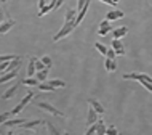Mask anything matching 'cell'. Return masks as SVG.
<instances>
[{
	"label": "cell",
	"mask_w": 152,
	"mask_h": 135,
	"mask_svg": "<svg viewBox=\"0 0 152 135\" xmlns=\"http://www.w3.org/2000/svg\"><path fill=\"white\" fill-rule=\"evenodd\" d=\"M77 8L74 10V8H69L67 11H66V18H64V23H69V21H75V18H77Z\"/></svg>",
	"instance_id": "cell-16"
},
{
	"label": "cell",
	"mask_w": 152,
	"mask_h": 135,
	"mask_svg": "<svg viewBox=\"0 0 152 135\" xmlns=\"http://www.w3.org/2000/svg\"><path fill=\"white\" fill-rule=\"evenodd\" d=\"M104 68H106V71H107V72H115V71H117V63H115V60L106 58Z\"/></svg>",
	"instance_id": "cell-13"
},
{
	"label": "cell",
	"mask_w": 152,
	"mask_h": 135,
	"mask_svg": "<svg viewBox=\"0 0 152 135\" xmlns=\"http://www.w3.org/2000/svg\"><path fill=\"white\" fill-rule=\"evenodd\" d=\"M85 3H87V0H79V3H77V11H80Z\"/></svg>",
	"instance_id": "cell-36"
},
{
	"label": "cell",
	"mask_w": 152,
	"mask_h": 135,
	"mask_svg": "<svg viewBox=\"0 0 152 135\" xmlns=\"http://www.w3.org/2000/svg\"><path fill=\"white\" fill-rule=\"evenodd\" d=\"M51 10H55V2H51V0H50V3H47V5H45L43 8H40V10H39L37 16H43V15L50 13Z\"/></svg>",
	"instance_id": "cell-17"
},
{
	"label": "cell",
	"mask_w": 152,
	"mask_h": 135,
	"mask_svg": "<svg viewBox=\"0 0 152 135\" xmlns=\"http://www.w3.org/2000/svg\"><path fill=\"white\" fill-rule=\"evenodd\" d=\"M96 122H98V130H96V134L104 135V134H106V129H107V127H106V124H104V121H102L101 117H99V119H98Z\"/></svg>",
	"instance_id": "cell-22"
},
{
	"label": "cell",
	"mask_w": 152,
	"mask_h": 135,
	"mask_svg": "<svg viewBox=\"0 0 152 135\" xmlns=\"http://www.w3.org/2000/svg\"><path fill=\"white\" fill-rule=\"evenodd\" d=\"M77 27V24H75V21H69V23H64L63 24V27L56 32L55 35H53V42H59L61 39H64V37H67L69 34L74 31Z\"/></svg>",
	"instance_id": "cell-2"
},
{
	"label": "cell",
	"mask_w": 152,
	"mask_h": 135,
	"mask_svg": "<svg viewBox=\"0 0 152 135\" xmlns=\"http://www.w3.org/2000/svg\"><path fill=\"white\" fill-rule=\"evenodd\" d=\"M47 5V0H39V8H43Z\"/></svg>",
	"instance_id": "cell-37"
},
{
	"label": "cell",
	"mask_w": 152,
	"mask_h": 135,
	"mask_svg": "<svg viewBox=\"0 0 152 135\" xmlns=\"http://www.w3.org/2000/svg\"><path fill=\"white\" fill-rule=\"evenodd\" d=\"M151 3H152V0H151Z\"/></svg>",
	"instance_id": "cell-41"
},
{
	"label": "cell",
	"mask_w": 152,
	"mask_h": 135,
	"mask_svg": "<svg viewBox=\"0 0 152 135\" xmlns=\"http://www.w3.org/2000/svg\"><path fill=\"white\" fill-rule=\"evenodd\" d=\"M2 74H3V72H2V71H0V76H2Z\"/></svg>",
	"instance_id": "cell-40"
},
{
	"label": "cell",
	"mask_w": 152,
	"mask_h": 135,
	"mask_svg": "<svg viewBox=\"0 0 152 135\" xmlns=\"http://www.w3.org/2000/svg\"><path fill=\"white\" fill-rule=\"evenodd\" d=\"M112 32H114V39H122L123 35L128 34V27L122 26V27H117V29H112Z\"/></svg>",
	"instance_id": "cell-15"
},
{
	"label": "cell",
	"mask_w": 152,
	"mask_h": 135,
	"mask_svg": "<svg viewBox=\"0 0 152 135\" xmlns=\"http://www.w3.org/2000/svg\"><path fill=\"white\" fill-rule=\"evenodd\" d=\"M10 117H11V113H3V114H0V125H2L7 119H10Z\"/></svg>",
	"instance_id": "cell-31"
},
{
	"label": "cell",
	"mask_w": 152,
	"mask_h": 135,
	"mask_svg": "<svg viewBox=\"0 0 152 135\" xmlns=\"http://www.w3.org/2000/svg\"><path fill=\"white\" fill-rule=\"evenodd\" d=\"M110 23H112V21H109V19L106 18V19H102V21H101L99 27H106V26H110Z\"/></svg>",
	"instance_id": "cell-34"
},
{
	"label": "cell",
	"mask_w": 152,
	"mask_h": 135,
	"mask_svg": "<svg viewBox=\"0 0 152 135\" xmlns=\"http://www.w3.org/2000/svg\"><path fill=\"white\" fill-rule=\"evenodd\" d=\"M37 106H39L40 109H43V111L50 113L51 116H55V117H64L63 111H59V109H56L55 106H51L50 103H45V101H39V103H37Z\"/></svg>",
	"instance_id": "cell-4"
},
{
	"label": "cell",
	"mask_w": 152,
	"mask_h": 135,
	"mask_svg": "<svg viewBox=\"0 0 152 135\" xmlns=\"http://www.w3.org/2000/svg\"><path fill=\"white\" fill-rule=\"evenodd\" d=\"M23 84L27 85V87H37V85L40 84V80L39 79H34V77H27V79L23 80Z\"/></svg>",
	"instance_id": "cell-21"
},
{
	"label": "cell",
	"mask_w": 152,
	"mask_h": 135,
	"mask_svg": "<svg viewBox=\"0 0 152 135\" xmlns=\"http://www.w3.org/2000/svg\"><path fill=\"white\" fill-rule=\"evenodd\" d=\"M47 82H48V84H51L55 89L66 87V82H64V80H61V79H53V80H48V79H47Z\"/></svg>",
	"instance_id": "cell-23"
},
{
	"label": "cell",
	"mask_w": 152,
	"mask_h": 135,
	"mask_svg": "<svg viewBox=\"0 0 152 135\" xmlns=\"http://www.w3.org/2000/svg\"><path fill=\"white\" fill-rule=\"evenodd\" d=\"M45 68H47V66H45V63H43V61L35 58V69H37V71H42V69H45Z\"/></svg>",
	"instance_id": "cell-28"
},
{
	"label": "cell",
	"mask_w": 152,
	"mask_h": 135,
	"mask_svg": "<svg viewBox=\"0 0 152 135\" xmlns=\"http://www.w3.org/2000/svg\"><path fill=\"white\" fill-rule=\"evenodd\" d=\"M18 71H19V69H13V71H5L2 76H0V84H5V82H8V80L15 79V77L18 76Z\"/></svg>",
	"instance_id": "cell-7"
},
{
	"label": "cell",
	"mask_w": 152,
	"mask_h": 135,
	"mask_svg": "<svg viewBox=\"0 0 152 135\" xmlns=\"http://www.w3.org/2000/svg\"><path fill=\"white\" fill-rule=\"evenodd\" d=\"M7 13H5V10H3V8L2 7H0V23H3V21H5V19H7Z\"/></svg>",
	"instance_id": "cell-33"
},
{
	"label": "cell",
	"mask_w": 152,
	"mask_h": 135,
	"mask_svg": "<svg viewBox=\"0 0 152 135\" xmlns=\"http://www.w3.org/2000/svg\"><path fill=\"white\" fill-rule=\"evenodd\" d=\"M88 105H91L93 108H94V109H96L98 113L101 114V116H102V114L106 113V108H104V106H102V105L99 103V101L96 100V98H90V100H88Z\"/></svg>",
	"instance_id": "cell-10"
},
{
	"label": "cell",
	"mask_w": 152,
	"mask_h": 135,
	"mask_svg": "<svg viewBox=\"0 0 152 135\" xmlns=\"http://www.w3.org/2000/svg\"><path fill=\"white\" fill-rule=\"evenodd\" d=\"M106 56H107V58H110V60H115L117 53H115V50H114V48H107V53H106Z\"/></svg>",
	"instance_id": "cell-29"
},
{
	"label": "cell",
	"mask_w": 152,
	"mask_h": 135,
	"mask_svg": "<svg viewBox=\"0 0 152 135\" xmlns=\"http://www.w3.org/2000/svg\"><path fill=\"white\" fill-rule=\"evenodd\" d=\"M43 124L47 125V129H48V132H50V134H55V135H56V134H61L59 130L53 127V125H51V124H50V122H48V121H43Z\"/></svg>",
	"instance_id": "cell-26"
},
{
	"label": "cell",
	"mask_w": 152,
	"mask_h": 135,
	"mask_svg": "<svg viewBox=\"0 0 152 135\" xmlns=\"http://www.w3.org/2000/svg\"><path fill=\"white\" fill-rule=\"evenodd\" d=\"M96 130H98V122H94V124H91V125L88 127L87 135H93V134H96Z\"/></svg>",
	"instance_id": "cell-27"
},
{
	"label": "cell",
	"mask_w": 152,
	"mask_h": 135,
	"mask_svg": "<svg viewBox=\"0 0 152 135\" xmlns=\"http://www.w3.org/2000/svg\"><path fill=\"white\" fill-rule=\"evenodd\" d=\"M35 72H37V69H35V58H31L29 64H27V77H34Z\"/></svg>",
	"instance_id": "cell-18"
},
{
	"label": "cell",
	"mask_w": 152,
	"mask_h": 135,
	"mask_svg": "<svg viewBox=\"0 0 152 135\" xmlns=\"http://www.w3.org/2000/svg\"><path fill=\"white\" fill-rule=\"evenodd\" d=\"M48 72H50V68H45V69H42V71H37V79L40 80V82H45V80L48 79Z\"/></svg>",
	"instance_id": "cell-19"
},
{
	"label": "cell",
	"mask_w": 152,
	"mask_h": 135,
	"mask_svg": "<svg viewBox=\"0 0 152 135\" xmlns=\"http://www.w3.org/2000/svg\"><path fill=\"white\" fill-rule=\"evenodd\" d=\"M99 2L106 3V5H114V2H112V0H99ZM114 7H115V5H114Z\"/></svg>",
	"instance_id": "cell-38"
},
{
	"label": "cell",
	"mask_w": 152,
	"mask_h": 135,
	"mask_svg": "<svg viewBox=\"0 0 152 135\" xmlns=\"http://www.w3.org/2000/svg\"><path fill=\"white\" fill-rule=\"evenodd\" d=\"M112 48L115 50L117 55H125V47L120 42V39H112Z\"/></svg>",
	"instance_id": "cell-9"
},
{
	"label": "cell",
	"mask_w": 152,
	"mask_h": 135,
	"mask_svg": "<svg viewBox=\"0 0 152 135\" xmlns=\"http://www.w3.org/2000/svg\"><path fill=\"white\" fill-rule=\"evenodd\" d=\"M112 31V26H106V27H99V29H98V34L101 35H106V34H109V32Z\"/></svg>",
	"instance_id": "cell-25"
},
{
	"label": "cell",
	"mask_w": 152,
	"mask_h": 135,
	"mask_svg": "<svg viewBox=\"0 0 152 135\" xmlns=\"http://www.w3.org/2000/svg\"><path fill=\"white\" fill-rule=\"evenodd\" d=\"M123 79L125 80H136L144 87L147 92L152 93V77L149 74H144V72H128V74H123Z\"/></svg>",
	"instance_id": "cell-1"
},
{
	"label": "cell",
	"mask_w": 152,
	"mask_h": 135,
	"mask_svg": "<svg viewBox=\"0 0 152 135\" xmlns=\"http://www.w3.org/2000/svg\"><path fill=\"white\" fill-rule=\"evenodd\" d=\"M34 95H35V93L32 92V90H29V92L26 93V97H24V98H23L21 101H19V105L16 106V108H13V109H11V116H18V114L21 113L23 109H24V108H26L27 105L31 103L32 100H34Z\"/></svg>",
	"instance_id": "cell-3"
},
{
	"label": "cell",
	"mask_w": 152,
	"mask_h": 135,
	"mask_svg": "<svg viewBox=\"0 0 152 135\" xmlns=\"http://www.w3.org/2000/svg\"><path fill=\"white\" fill-rule=\"evenodd\" d=\"M112 2H114V5H117V3H118V0H112Z\"/></svg>",
	"instance_id": "cell-39"
},
{
	"label": "cell",
	"mask_w": 152,
	"mask_h": 135,
	"mask_svg": "<svg viewBox=\"0 0 152 135\" xmlns=\"http://www.w3.org/2000/svg\"><path fill=\"white\" fill-rule=\"evenodd\" d=\"M16 90H18V84H15V85H11V87H10V89H8V90H7V92H5V93H3V95H2V98H3V100H10V98H11V97H13V95H15V92H16Z\"/></svg>",
	"instance_id": "cell-20"
},
{
	"label": "cell",
	"mask_w": 152,
	"mask_h": 135,
	"mask_svg": "<svg viewBox=\"0 0 152 135\" xmlns=\"http://www.w3.org/2000/svg\"><path fill=\"white\" fill-rule=\"evenodd\" d=\"M13 26H15V19L7 18L3 23H0V35H2V34H7V32L10 31Z\"/></svg>",
	"instance_id": "cell-6"
},
{
	"label": "cell",
	"mask_w": 152,
	"mask_h": 135,
	"mask_svg": "<svg viewBox=\"0 0 152 135\" xmlns=\"http://www.w3.org/2000/svg\"><path fill=\"white\" fill-rule=\"evenodd\" d=\"M51 2H55V10H58V8L64 3V0H51Z\"/></svg>",
	"instance_id": "cell-35"
},
{
	"label": "cell",
	"mask_w": 152,
	"mask_h": 135,
	"mask_svg": "<svg viewBox=\"0 0 152 135\" xmlns=\"http://www.w3.org/2000/svg\"><path fill=\"white\" fill-rule=\"evenodd\" d=\"M40 124H43V121L42 119H32V121H27V122H23L19 127H23L24 130H32L34 127H37V125H40Z\"/></svg>",
	"instance_id": "cell-8"
},
{
	"label": "cell",
	"mask_w": 152,
	"mask_h": 135,
	"mask_svg": "<svg viewBox=\"0 0 152 135\" xmlns=\"http://www.w3.org/2000/svg\"><path fill=\"white\" fill-rule=\"evenodd\" d=\"M23 122H26V121L24 119H7L0 127H18V125L23 124Z\"/></svg>",
	"instance_id": "cell-12"
},
{
	"label": "cell",
	"mask_w": 152,
	"mask_h": 135,
	"mask_svg": "<svg viewBox=\"0 0 152 135\" xmlns=\"http://www.w3.org/2000/svg\"><path fill=\"white\" fill-rule=\"evenodd\" d=\"M94 48H96V50L99 52L101 55H106V53H107V47H106V45H102L101 42H96V44H94Z\"/></svg>",
	"instance_id": "cell-24"
},
{
	"label": "cell",
	"mask_w": 152,
	"mask_h": 135,
	"mask_svg": "<svg viewBox=\"0 0 152 135\" xmlns=\"http://www.w3.org/2000/svg\"><path fill=\"white\" fill-rule=\"evenodd\" d=\"M99 116H101V114L98 113V111L93 108L91 105H88V116H87V124H88V125L94 124V122H96L98 119H99Z\"/></svg>",
	"instance_id": "cell-5"
},
{
	"label": "cell",
	"mask_w": 152,
	"mask_h": 135,
	"mask_svg": "<svg viewBox=\"0 0 152 135\" xmlns=\"http://www.w3.org/2000/svg\"><path fill=\"white\" fill-rule=\"evenodd\" d=\"M117 134H118V130L112 125V127H107V129H106V134H104V135H117Z\"/></svg>",
	"instance_id": "cell-30"
},
{
	"label": "cell",
	"mask_w": 152,
	"mask_h": 135,
	"mask_svg": "<svg viewBox=\"0 0 152 135\" xmlns=\"http://www.w3.org/2000/svg\"><path fill=\"white\" fill-rule=\"evenodd\" d=\"M42 61L45 63V66H48V68H51V64H53V61H51V58L50 56H43L42 58Z\"/></svg>",
	"instance_id": "cell-32"
},
{
	"label": "cell",
	"mask_w": 152,
	"mask_h": 135,
	"mask_svg": "<svg viewBox=\"0 0 152 135\" xmlns=\"http://www.w3.org/2000/svg\"><path fill=\"white\" fill-rule=\"evenodd\" d=\"M123 11L122 10H112V11H109L107 15H106V18L109 19V21H115V19H122L123 18Z\"/></svg>",
	"instance_id": "cell-11"
},
{
	"label": "cell",
	"mask_w": 152,
	"mask_h": 135,
	"mask_svg": "<svg viewBox=\"0 0 152 135\" xmlns=\"http://www.w3.org/2000/svg\"><path fill=\"white\" fill-rule=\"evenodd\" d=\"M37 89H39L40 92H50V93H55L56 92V89L53 87L51 84H48L47 80H45V82H40L39 85H37Z\"/></svg>",
	"instance_id": "cell-14"
}]
</instances>
